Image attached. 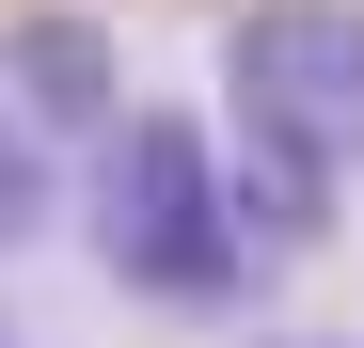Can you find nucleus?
<instances>
[{
	"instance_id": "nucleus-6",
	"label": "nucleus",
	"mask_w": 364,
	"mask_h": 348,
	"mask_svg": "<svg viewBox=\"0 0 364 348\" xmlns=\"http://www.w3.org/2000/svg\"><path fill=\"white\" fill-rule=\"evenodd\" d=\"M0 348H16V332H0Z\"/></svg>"
},
{
	"instance_id": "nucleus-2",
	"label": "nucleus",
	"mask_w": 364,
	"mask_h": 348,
	"mask_svg": "<svg viewBox=\"0 0 364 348\" xmlns=\"http://www.w3.org/2000/svg\"><path fill=\"white\" fill-rule=\"evenodd\" d=\"M222 143L254 190V238H317L364 174V0H269L222 48Z\"/></svg>"
},
{
	"instance_id": "nucleus-5",
	"label": "nucleus",
	"mask_w": 364,
	"mask_h": 348,
	"mask_svg": "<svg viewBox=\"0 0 364 348\" xmlns=\"http://www.w3.org/2000/svg\"><path fill=\"white\" fill-rule=\"evenodd\" d=\"M237 348H364V332H237Z\"/></svg>"
},
{
	"instance_id": "nucleus-1",
	"label": "nucleus",
	"mask_w": 364,
	"mask_h": 348,
	"mask_svg": "<svg viewBox=\"0 0 364 348\" xmlns=\"http://www.w3.org/2000/svg\"><path fill=\"white\" fill-rule=\"evenodd\" d=\"M80 238L95 269L159 317H222L254 301V190H237V143L191 127V111H111L95 127V174H80Z\"/></svg>"
},
{
	"instance_id": "nucleus-4",
	"label": "nucleus",
	"mask_w": 364,
	"mask_h": 348,
	"mask_svg": "<svg viewBox=\"0 0 364 348\" xmlns=\"http://www.w3.org/2000/svg\"><path fill=\"white\" fill-rule=\"evenodd\" d=\"M48 206H64V190H48V143L0 111V254H32V238H48Z\"/></svg>"
},
{
	"instance_id": "nucleus-3",
	"label": "nucleus",
	"mask_w": 364,
	"mask_h": 348,
	"mask_svg": "<svg viewBox=\"0 0 364 348\" xmlns=\"http://www.w3.org/2000/svg\"><path fill=\"white\" fill-rule=\"evenodd\" d=\"M0 111H16L32 143H95L111 111H127L111 32H95V16H16V32H0Z\"/></svg>"
}]
</instances>
